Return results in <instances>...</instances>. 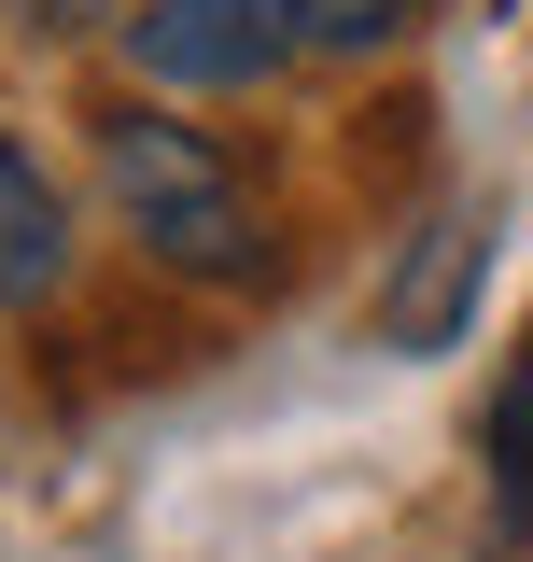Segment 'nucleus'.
Returning <instances> with one entry per match:
<instances>
[{"mask_svg": "<svg viewBox=\"0 0 533 562\" xmlns=\"http://www.w3.org/2000/svg\"><path fill=\"white\" fill-rule=\"evenodd\" d=\"M99 198H113V225H127L140 254L169 281H211V295H253L281 254H266V211L253 183H239V155L211 127H183V113H99Z\"/></svg>", "mask_w": 533, "mask_h": 562, "instance_id": "obj_1", "label": "nucleus"}, {"mask_svg": "<svg viewBox=\"0 0 533 562\" xmlns=\"http://www.w3.org/2000/svg\"><path fill=\"white\" fill-rule=\"evenodd\" d=\"M113 29H127L140 85H169V99H253L266 70H281L266 0H127Z\"/></svg>", "mask_w": 533, "mask_h": 562, "instance_id": "obj_2", "label": "nucleus"}, {"mask_svg": "<svg viewBox=\"0 0 533 562\" xmlns=\"http://www.w3.org/2000/svg\"><path fill=\"white\" fill-rule=\"evenodd\" d=\"M70 281V198L43 183V155L0 127V310H43Z\"/></svg>", "mask_w": 533, "mask_h": 562, "instance_id": "obj_3", "label": "nucleus"}, {"mask_svg": "<svg viewBox=\"0 0 533 562\" xmlns=\"http://www.w3.org/2000/svg\"><path fill=\"white\" fill-rule=\"evenodd\" d=\"M477 254H491V225H477V211H435L421 254L394 268V295H379V338H394V351H435L450 324H464V295H477Z\"/></svg>", "mask_w": 533, "mask_h": 562, "instance_id": "obj_4", "label": "nucleus"}, {"mask_svg": "<svg viewBox=\"0 0 533 562\" xmlns=\"http://www.w3.org/2000/svg\"><path fill=\"white\" fill-rule=\"evenodd\" d=\"M407 14L421 0H266L281 57H379V43H407Z\"/></svg>", "mask_w": 533, "mask_h": 562, "instance_id": "obj_5", "label": "nucleus"}, {"mask_svg": "<svg viewBox=\"0 0 533 562\" xmlns=\"http://www.w3.org/2000/svg\"><path fill=\"white\" fill-rule=\"evenodd\" d=\"M491 535L506 549L533 535V351L506 366V394H491Z\"/></svg>", "mask_w": 533, "mask_h": 562, "instance_id": "obj_6", "label": "nucleus"}, {"mask_svg": "<svg viewBox=\"0 0 533 562\" xmlns=\"http://www.w3.org/2000/svg\"><path fill=\"white\" fill-rule=\"evenodd\" d=\"M14 14H29V29H57V43H70V29H99V14H127V0H14Z\"/></svg>", "mask_w": 533, "mask_h": 562, "instance_id": "obj_7", "label": "nucleus"}]
</instances>
